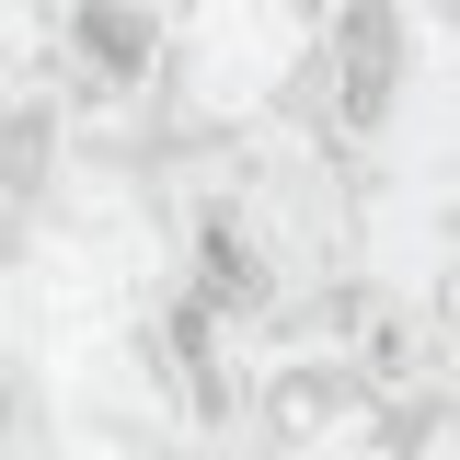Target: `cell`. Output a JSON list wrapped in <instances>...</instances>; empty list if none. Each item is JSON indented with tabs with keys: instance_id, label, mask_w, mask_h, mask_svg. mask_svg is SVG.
<instances>
[{
	"instance_id": "1",
	"label": "cell",
	"mask_w": 460,
	"mask_h": 460,
	"mask_svg": "<svg viewBox=\"0 0 460 460\" xmlns=\"http://www.w3.org/2000/svg\"><path fill=\"white\" fill-rule=\"evenodd\" d=\"M323 69H334V115H345V127H380L392 93H402V12H392V0H345Z\"/></svg>"
},
{
	"instance_id": "2",
	"label": "cell",
	"mask_w": 460,
	"mask_h": 460,
	"mask_svg": "<svg viewBox=\"0 0 460 460\" xmlns=\"http://www.w3.org/2000/svg\"><path fill=\"white\" fill-rule=\"evenodd\" d=\"M81 58H93L115 93H127V81L150 69V23H138L127 0H81Z\"/></svg>"
},
{
	"instance_id": "3",
	"label": "cell",
	"mask_w": 460,
	"mask_h": 460,
	"mask_svg": "<svg viewBox=\"0 0 460 460\" xmlns=\"http://www.w3.org/2000/svg\"><path fill=\"white\" fill-rule=\"evenodd\" d=\"M0 449H12V392H0Z\"/></svg>"
}]
</instances>
